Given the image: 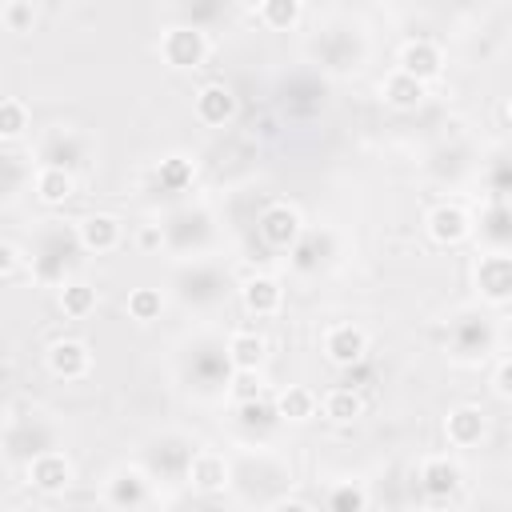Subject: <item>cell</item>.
<instances>
[{"label": "cell", "instance_id": "6da1fadb", "mask_svg": "<svg viewBox=\"0 0 512 512\" xmlns=\"http://www.w3.org/2000/svg\"><path fill=\"white\" fill-rule=\"evenodd\" d=\"M160 56H164L168 68H180V72L200 68L204 56H208V36H204L200 28L176 24V28H168V32L160 36Z\"/></svg>", "mask_w": 512, "mask_h": 512}, {"label": "cell", "instance_id": "7a4b0ae2", "mask_svg": "<svg viewBox=\"0 0 512 512\" xmlns=\"http://www.w3.org/2000/svg\"><path fill=\"white\" fill-rule=\"evenodd\" d=\"M256 232H260L264 244H272V248H292V244L300 240V232H304V220H300V212H296L288 200H276V204H268V208L260 212Z\"/></svg>", "mask_w": 512, "mask_h": 512}, {"label": "cell", "instance_id": "3957f363", "mask_svg": "<svg viewBox=\"0 0 512 512\" xmlns=\"http://www.w3.org/2000/svg\"><path fill=\"white\" fill-rule=\"evenodd\" d=\"M28 484H32L36 492H44V496L64 492V488L72 484V460H68L64 452H52V448L36 452V456L28 460Z\"/></svg>", "mask_w": 512, "mask_h": 512}, {"label": "cell", "instance_id": "277c9868", "mask_svg": "<svg viewBox=\"0 0 512 512\" xmlns=\"http://www.w3.org/2000/svg\"><path fill=\"white\" fill-rule=\"evenodd\" d=\"M88 368H92V352H88L84 340L60 336V340L48 344V372H52L56 380H84Z\"/></svg>", "mask_w": 512, "mask_h": 512}, {"label": "cell", "instance_id": "5b68a950", "mask_svg": "<svg viewBox=\"0 0 512 512\" xmlns=\"http://www.w3.org/2000/svg\"><path fill=\"white\" fill-rule=\"evenodd\" d=\"M324 356H328L336 368L360 364V360L368 356V336H364V328H356V324H332V328L324 332Z\"/></svg>", "mask_w": 512, "mask_h": 512}, {"label": "cell", "instance_id": "8992f818", "mask_svg": "<svg viewBox=\"0 0 512 512\" xmlns=\"http://www.w3.org/2000/svg\"><path fill=\"white\" fill-rule=\"evenodd\" d=\"M476 288H480L488 300H496V304L512 300V256H508V252H488V256L476 264Z\"/></svg>", "mask_w": 512, "mask_h": 512}, {"label": "cell", "instance_id": "52a82bcc", "mask_svg": "<svg viewBox=\"0 0 512 512\" xmlns=\"http://www.w3.org/2000/svg\"><path fill=\"white\" fill-rule=\"evenodd\" d=\"M192 112H196V120H200V124L220 128V124H228V120L236 116V96H232V88H228V84L212 80V84H204V88L196 92Z\"/></svg>", "mask_w": 512, "mask_h": 512}, {"label": "cell", "instance_id": "ba28073f", "mask_svg": "<svg viewBox=\"0 0 512 512\" xmlns=\"http://www.w3.org/2000/svg\"><path fill=\"white\" fill-rule=\"evenodd\" d=\"M456 488H460V464H456V460H448V456H428V460L420 464V492H424L428 500H448V496H456Z\"/></svg>", "mask_w": 512, "mask_h": 512}, {"label": "cell", "instance_id": "9c48e42d", "mask_svg": "<svg viewBox=\"0 0 512 512\" xmlns=\"http://www.w3.org/2000/svg\"><path fill=\"white\" fill-rule=\"evenodd\" d=\"M440 68H444V56H440V48H436L432 40H408V44L400 48V72H404V76L428 84V80L440 76Z\"/></svg>", "mask_w": 512, "mask_h": 512}, {"label": "cell", "instance_id": "30bf717a", "mask_svg": "<svg viewBox=\"0 0 512 512\" xmlns=\"http://www.w3.org/2000/svg\"><path fill=\"white\" fill-rule=\"evenodd\" d=\"M120 220L116 216H108V212H92V216H84L80 220V232H76V240H80V248L84 252H96V256H104V252H112L116 244H120Z\"/></svg>", "mask_w": 512, "mask_h": 512}, {"label": "cell", "instance_id": "8fae6325", "mask_svg": "<svg viewBox=\"0 0 512 512\" xmlns=\"http://www.w3.org/2000/svg\"><path fill=\"white\" fill-rule=\"evenodd\" d=\"M468 232H472V220L460 204H436L428 212V236L436 244H460Z\"/></svg>", "mask_w": 512, "mask_h": 512}, {"label": "cell", "instance_id": "7c38bea8", "mask_svg": "<svg viewBox=\"0 0 512 512\" xmlns=\"http://www.w3.org/2000/svg\"><path fill=\"white\" fill-rule=\"evenodd\" d=\"M240 300H244V308L252 312V316H272V312H280V304H284V288H280V280L276 276H248L244 280V288H240Z\"/></svg>", "mask_w": 512, "mask_h": 512}, {"label": "cell", "instance_id": "4fadbf2b", "mask_svg": "<svg viewBox=\"0 0 512 512\" xmlns=\"http://www.w3.org/2000/svg\"><path fill=\"white\" fill-rule=\"evenodd\" d=\"M484 428H488V424H484V412L472 408V404L452 408L448 420H444V436H448V444H456V448H472V444H480Z\"/></svg>", "mask_w": 512, "mask_h": 512}, {"label": "cell", "instance_id": "5bb4252c", "mask_svg": "<svg viewBox=\"0 0 512 512\" xmlns=\"http://www.w3.org/2000/svg\"><path fill=\"white\" fill-rule=\"evenodd\" d=\"M144 496H148V480H144V472H136V468H120V472H112V480H108V504H112V508L132 512V508L144 504Z\"/></svg>", "mask_w": 512, "mask_h": 512}, {"label": "cell", "instance_id": "9a60e30c", "mask_svg": "<svg viewBox=\"0 0 512 512\" xmlns=\"http://www.w3.org/2000/svg\"><path fill=\"white\" fill-rule=\"evenodd\" d=\"M188 480H192V488H200V492H220V488L228 484V464H224V456H220V452H196V456L188 460Z\"/></svg>", "mask_w": 512, "mask_h": 512}, {"label": "cell", "instance_id": "2e32d148", "mask_svg": "<svg viewBox=\"0 0 512 512\" xmlns=\"http://www.w3.org/2000/svg\"><path fill=\"white\" fill-rule=\"evenodd\" d=\"M264 356H268L264 336H256V332H232V340H228V364L236 372H256L264 364Z\"/></svg>", "mask_w": 512, "mask_h": 512}, {"label": "cell", "instance_id": "e0dca14e", "mask_svg": "<svg viewBox=\"0 0 512 512\" xmlns=\"http://www.w3.org/2000/svg\"><path fill=\"white\" fill-rule=\"evenodd\" d=\"M72 192H76V176H72L68 168L44 164V168L36 172V196H40L44 204H64Z\"/></svg>", "mask_w": 512, "mask_h": 512}, {"label": "cell", "instance_id": "ac0fdd59", "mask_svg": "<svg viewBox=\"0 0 512 512\" xmlns=\"http://www.w3.org/2000/svg\"><path fill=\"white\" fill-rule=\"evenodd\" d=\"M276 416H280V420H308V416H316V396H312V388L288 384V388L276 396Z\"/></svg>", "mask_w": 512, "mask_h": 512}, {"label": "cell", "instance_id": "d6986e66", "mask_svg": "<svg viewBox=\"0 0 512 512\" xmlns=\"http://www.w3.org/2000/svg\"><path fill=\"white\" fill-rule=\"evenodd\" d=\"M320 408H324V416H328V420L348 424V420H356V416L364 412V400H360V392H356V388H332V392H324Z\"/></svg>", "mask_w": 512, "mask_h": 512}, {"label": "cell", "instance_id": "ffe728a7", "mask_svg": "<svg viewBox=\"0 0 512 512\" xmlns=\"http://www.w3.org/2000/svg\"><path fill=\"white\" fill-rule=\"evenodd\" d=\"M380 92H384V100H388L392 108H416V104L424 100V84H420V80H412V76H404L400 68L384 80V88H380Z\"/></svg>", "mask_w": 512, "mask_h": 512}, {"label": "cell", "instance_id": "44dd1931", "mask_svg": "<svg viewBox=\"0 0 512 512\" xmlns=\"http://www.w3.org/2000/svg\"><path fill=\"white\" fill-rule=\"evenodd\" d=\"M92 308H96V288H92V284L72 280V284L60 288V312H64V316L80 320V316H88Z\"/></svg>", "mask_w": 512, "mask_h": 512}, {"label": "cell", "instance_id": "7402d4cb", "mask_svg": "<svg viewBox=\"0 0 512 512\" xmlns=\"http://www.w3.org/2000/svg\"><path fill=\"white\" fill-rule=\"evenodd\" d=\"M256 12H260V20H264L268 28L284 32V28L300 24V16H304V4H300V0H264Z\"/></svg>", "mask_w": 512, "mask_h": 512}, {"label": "cell", "instance_id": "603a6c76", "mask_svg": "<svg viewBox=\"0 0 512 512\" xmlns=\"http://www.w3.org/2000/svg\"><path fill=\"white\" fill-rule=\"evenodd\" d=\"M160 308H164L160 288H132V292H128V316H132V320L148 324V320L160 316Z\"/></svg>", "mask_w": 512, "mask_h": 512}, {"label": "cell", "instance_id": "cb8c5ba5", "mask_svg": "<svg viewBox=\"0 0 512 512\" xmlns=\"http://www.w3.org/2000/svg\"><path fill=\"white\" fill-rule=\"evenodd\" d=\"M28 128V108L20 96H4L0 100V136L4 140H16L20 132Z\"/></svg>", "mask_w": 512, "mask_h": 512}, {"label": "cell", "instance_id": "d4e9b609", "mask_svg": "<svg viewBox=\"0 0 512 512\" xmlns=\"http://www.w3.org/2000/svg\"><path fill=\"white\" fill-rule=\"evenodd\" d=\"M156 176H160V184L164 188H172V192H184L188 184H192V160L188 156H168V160H160V168H156Z\"/></svg>", "mask_w": 512, "mask_h": 512}, {"label": "cell", "instance_id": "484cf974", "mask_svg": "<svg viewBox=\"0 0 512 512\" xmlns=\"http://www.w3.org/2000/svg\"><path fill=\"white\" fill-rule=\"evenodd\" d=\"M368 504V492L360 484H336L328 492V512H364Z\"/></svg>", "mask_w": 512, "mask_h": 512}, {"label": "cell", "instance_id": "4316f807", "mask_svg": "<svg viewBox=\"0 0 512 512\" xmlns=\"http://www.w3.org/2000/svg\"><path fill=\"white\" fill-rule=\"evenodd\" d=\"M4 24L12 28V32H28L32 28V20H36V8L32 4H24V0H12V4H4Z\"/></svg>", "mask_w": 512, "mask_h": 512}, {"label": "cell", "instance_id": "83f0119b", "mask_svg": "<svg viewBox=\"0 0 512 512\" xmlns=\"http://www.w3.org/2000/svg\"><path fill=\"white\" fill-rule=\"evenodd\" d=\"M16 272H20V248L12 240H4L0 244V276L4 280H16Z\"/></svg>", "mask_w": 512, "mask_h": 512}, {"label": "cell", "instance_id": "f1b7e54d", "mask_svg": "<svg viewBox=\"0 0 512 512\" xmlns=\"http://www.w3.org/2000/svg\"><path fill=\"white\" fill-rule=\"evenodd\" d=\"M232 396H236L240 404H252V400L260 396V380H256V372H240V380H236Z\"/></svg>", "mask_w": 512, "mask_h": 512}, {"label": "cell", "instance_id": "f546056e", "mask_svg": "<svg viewBox=\"0 0 512 512\" xmlns=\"http://www.w3.org/2000/svg\"><path fill=\"white\" fill-rule=\"evenodd\" d=\"M136 244H140L144 252H156V248L164 244V232H160V224H144V228L136 232Z\"/></svg>", "mask_w": 512, "mask_h": 512}, {"label": "cell", "instance_id": "4dcf8cb0", "mask_svg": "<svg viewBox=\"0 0 512 512\" xmlns=\"http://www.w3.org/2000/svg\"><path fill=\"white\" fill-rule=\"evenodd\" d=\"M492 384H496V392H500V396H508V400H512V356L496 368V380H492Z\"/></svg>", "mask_w": 512, "mask_h": 512}, {"label": "cell", "instance_id": "1f68e13d", "mask_svg": "<svg viewBox=\"0 0 512 512\" xmlns=\"http://www.w3.org/2000/svg\"><path fill=\"white\" fill-rule=\"evenodd\" d=\"M272 512H312V508H308L304 500H280V504H276Z\"/></svg>", "mask_w": 512, "mask_h": 512}, {"label": "cell", "instance_id": "d6a6232c", "mask_svg": "<svg viewBox=\"0 0 512 512\" xmlns=\"http://www.w3.org/2000/svg\"><path fill=\"white\" fill-rule=\"evenodd\" d=\"M508 116H512V104H508Z\"/></svg>", "mask_w": 512, "mask_h": 512}]
</instances>
